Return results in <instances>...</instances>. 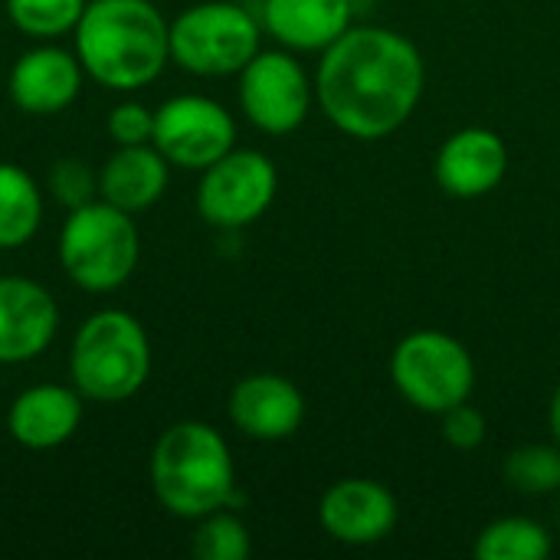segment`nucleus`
Instances as JSON below:
<instances>
[{"instance_id":"f257e3e1","label":"nucleus","mask_w":560,"mask_h":560,"mask_svg":"<svg viewBox=\"0 0 560 560\" xmlns=\"http://www.w3.org/2000/svg\"><path fill=\"white\" fill-rule=\"evenodd\" d=\"M427 66L413 39L387 26H351L318 62L315 98L328 121L361 141L407 125L420 105Z\"/></svg>"},{"instance_id":"f03ea898","label":"nucleus","mask_w":560,"mask_h":560,"mask_svg":"<svg viewBox=\"0 0 560 560\" xmlns=\"http://www.w3.org/2000/svg\"><path fill=\"white\" fill-rule=\"evenodd\" d=\"M72 33L85 75L115 92L144 89L171 59V23L151 0H89Z\"/></svg>"},{"instance_id":"7ed1b4c3","label":"nucleus","mask_w":560,"mask_h":560,"mask_svg":"<svg viewBox=\"0 0 560 560\" xmlns=\"http://www.w3.org/2000/svg\"><path fill=\"white\" fill-rule=\"evenodd\" d=\"M151 492L184 522L226 509L236 492V466L220 430L200 420L167 427L151 450Z\"/></svg>"},{"instance_id":"20e7f679","label":"nucleus","mask_w":560,"mask_h":560,"mask_svg":"<svg viewBox=\"0 0 560 560\" xmlns=\"http://www.w3.org/2000/svg\"><path fill=\"white\" fill-rule=\"evenodd\" d=\"M72 387L95 404H121L135 397L151 377V341L144 325L121 312H92L69 351Z\"/></svg>"},{"instance_id":"39448f33","label":"nucleus","mask_w":560,"mask_h":560,"mask_svg":"<svg viewBox=\"0 0 560 560\" xmlns=\"http://www.w3.org/2000/svg\"><path fill=\"white\" fill-rule=\"evenodd\" d=\"M141 256V236L131 213L108 200H92L69 210L59 230V266L82 292L121 289Z\"/></svg>"},{"instance_id":"423d86ee","label":"nucleus","mask_w":560,"mask_h":560,"mask_svg":"<svg viewBox=\"0 0 560 560\" xmlns=\"http://www.w3.org/2000/svg\"><path fill=\"white\" fill-rule=\"evenodd\" d=\"M390 381L410 407H417L420 413L443 417L446 410L472 397L476 361L459 338L420 328L394 348Z\"/></svg>"},{"instance_id":"0eeeda50","label":"nucleus","mask_w":560,"mask_h":560,"mask_svg":"<svg viewBox=\"0 0 560 560\" xmlns=\"http://www.w3.org/2000/svg\"><path fill=\"white\" fill-rule=\"evenodd\" d=\"M259 20L233 0H203L171 20V59L194 75H240L259 52Z\"/></svg>"},{"instance_id":"6e6552de","label":"nucleus","mask_w":560,"mask_h":560,"mask_svg":"<svg viewBox=\"0 0 560 560\" xmlns=\"http://www.w3.org/2000/svg\"><path fill=\"white\" fill-rule=\"evenodd\" d=\"M279 174L262 151L233 148L200 171L197 213L210 226L243 230L256 223L276 200Z\"/></svg>"},{"instance_id":"1a4fd4ad","label":"nucleus","mask_w":560,"mask_h":560,"mask_svg":"<svg viewBox=\"0 0 560 560\" xmlns=\"http://www.w3.org/2000/svg\"><path fill=\"white\" fill-rule=\"evenodd\" d=\"M151 144L167 158V164L203 171L236 148V121L207 95H174L154 108Z\"/></svg>"},{"instance_id":"9d476101","label":"nucleus","mask_w":560,"mask_h":560,"mask_svg":"<svg viewBox=\"0 0 560 560\" xmlns=\"http://www.w3.org/2000/svg\"><path fill=\"white\" fill-rule=\"evenodd\" d=\"M312 92L299 59L282 49H259L240 72V108L266 135L295 131L308 118Z\"/></svg>"},{"instance_id":"9b49d317","label":"nucleus","mask_w":560,"mask_h":560,"mask_svg":"<svg viewBox=\"0 0 560 560\" xmlns=\"http://www.w3.org/2000/svg\"><path fill=\"white\" fill-rule=\"evenodd\" d=\"M400 509L387 486L374 479H341L318 505V522L328 538L348 548H368L384 541L397 528Z\"/></svg>"},{"instance_id":"f8f14e48","label":"nucleus","mask_w":560,"mask_h":560,"mask_svg":"<svg viewBox=\"0 0 560 560\" xmlns=\"http://www.w3.org/2000/svg\"><path fill=\"white\" fill-rule=\"evenodd\" d=\"M82 79L85 69L75 52L43 43L16 56L7 75V92L26 115H59L79 98Z\"/></svg>"},{"instance_id":"ddd939ff","label":"nucleus","mask_w":560,"mask_h":560,"mask_svg":"<svg viewBox=\"0 0 560 560\" xmlns=\"http://www.w3.org/2000/svg\"><path fill=\"white\" fill-rule=\"evenodd\" d=\"M59 328L56 299L33 279L0 276V364L39 358Z\"/></svg>"},{"instance_id":"4468645a","label":"nucleus","mask_w":560,"mask_h":560,"mask_svg":"<svg viewBox=\"0 0 560 560\" xmlns=\"http://www.w3.org/2000/svg\"><path fill=\"white\" fill-rule=\"evenodd\" d=\"M226 410L243 436L279 443L299 433L305 420V397L282 374H249L230 390Z\"/></svg>"},{"instance_id":"2eb2a0df","label":"nucleus","mask_w":560,"mask_h":560,"mask_svg":"<svg viewBox=\"0 0 560 560\" xmlns=\"http://www.w3.org/2000/svg\"><path fill=\"white\" fill-rule=\"evenodd\" d=\"M509 174V144L492 128H463L436 151V184L456 200L492 194Z\"/></svg>"},{"instance_id":"dca6fc26","label":"nucleus","mask_w":560,"mask_h":560,"mask_svg":"<svg viewBox=\"0 0 560 560\" xmlns=\"http://www.w3.org/2000/svg\"><path fill=\"white\" fill-rule=\"evenodd\" d=\"M82 394L66 384H36L13 397L7 410V433L23 450L43 453L69 443L82 423Z\"/></svg>"},{"instance_id":"f3484780","label":"nucleus","mask_w":560,"mask_h":560,"mask_svg":"<svg viewBox=\"0 0 560 560\" xmlns=\"http://www.w3.org/2000/svg\"><path fill=\"white\" fill-rule=\"evenodd\" d=\"M262 26L285 49L325 52L351 30V0H262Z\"/></svg>"},{"instance_id":"a211bd4d","label":"nucleus","mask_w":560,"mask_h":560,"mask_svg":"<svg viewBox=\"0 0 560 560\" xmlns=\"http://www.w3.org/2000/svg\"><path fill=\"white\" fill-rule=\"evenodd\" d=\"M167 177L171 164L154 144H128L98 171V197L125 213H141L164 197Z\"/></svg>"},{"instance_id":"6ab92c4d","label":"nucleus","mask_w":560,"mask_h":560,"mask_svg":"<svg viewBox=\"0 0 560 560\" xmlns=\"http://www.w3.org/2000/svg\"><path fill=\"white\" fill-rule=\"evenodd\" d=\"M43 223V190L13 161H0V249L26 246Z\"/></svg>"},{"instance_id":"aec40b11","label":"nucleus","mask_w":560,"mask_h":560,"mask_svg":"<svg viewBox=\"0 0 560 560\" xmlns=\"http://www.w3.org/2000/svg\"><path fill=\"white\" fill-rule=\"evenodd\" d=\"M551 551H555L551 532L541 522L522 515H509L486 525L472 548L479 560H548Z\"/></svg>"},{"instance_id":"412c9836","label":"nucleus","mask_w":560,"mask_h":560,"mask_svg":"<svg viewBox=\"0 0 560 560\" xmlns=\"http://www.w3.org/2000/svg\"><path fill=\"white\" fill-rule=\"evenodd\" d=\"M505 482L522 495H551L560 489L558 443H525L505 456Z\"/></svg>"},{"instance_id":"4be33fe9","label":"nucleus","mask_w":560,"mask_h":560,"mask_svg":"<svg viewBox=\"0 0 560 560\" xmlns=\"http://www.w3.org/2000/svg\"><path fill=\"white\" fill-rule=\"evenodd\" d=\"M89 0H7L10 23L33 39H56L75 30Z\"/></svg>"},{"instance_id":"5701e85b","label":"nucleus","mask_w":560,"mask_h":560,"mask_svg":"<svg viewBox=\"0 0 560 560\" xmlns=\"http://www.w3.org/2000/svg\"><path fill=\"white\" fill-rule=\"evenodd\" d=\"M197 560H246L253 551L249 528L226 509H217L197 518V532L190 541Z\"/></svg>"},{"instance_id":"b1692460","label":"nucleus","mask_w":560,"mask_h":560,"mask_svg":"<svg viewBox=\"0 0 560 560\" xmlns=\"http://www.w3.org/2000/svg\"><path fill=\"white\" fill-rule=\"evenodd\" d=\"M49 194L66 207H85L92 200H98V174L75 158H59L49 171Z\"/></svg>"},{"instance_id":"393cba45","label":"nucleus","mask_w":560,"mask_h":560,"mask_svg":"<svg viewBox=\"0 0 560 560\" xmlns=\"http://www.w3.org/2000/svg\"><path fill=\"white\" fill-rule=\"evenodd\" d=\"M108 138L115 141V148H128V144H151L154 138V108H148L144 102H118L108 112Z\"/></svg>"},{"instance_id":"a878e982","label":"nucleus","mask_w":560,"mask_h":560,"mask_svg":"<svg viewBox=\"0 0 560 560\" xmlns=\"http://www.w3.org/2000/svg\"><path fill=\"white\" fill-rule=\"evenodd\" d=\"M486 413L479 407H472L469 400L466 404H456L453 410L443 413V440L459 450V453H472L486 443Z\"/></svg>"},{"instance_id":"bb28decb","label":"nucleus","mask_w":560,"mask_h":560,"mask_svg":"<svg viewBox=\"0 0 560 560\" xmlns=\"http://www.w3.org/2000/svg\"><path fill=\"white\" fill-rule=\"evenodd\" d=\"M548 427H551V440L560 446V384L551 397V407H548Z\"/></svg>"}]
</instances>
